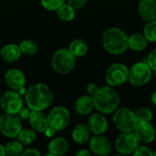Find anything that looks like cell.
I'll return each instance as SVG.
<instances>
[{
    "instance_id": "obj_1",
    "label": "cell",
    "mask_w": 156,
    "mask_h": 156,
    "mask_svg": "<svg viewBox=\"0 0 156 156\" xmlns=\"http://www.w3.org/2000/svg\"><path fill=\"white\" fill-rule=\"evenodd\" d=\"M53 92L46 84L38 83L31 86L25 94L27 107L31 111H43L53 101Z\"/></svg>"
},
{
    "instance_id": "obj_2",
    "label": "cell",
    "mask_w": 156,
    "mask_h": 156,
    "mask_svg": "<svg viewBox=\"0 0 156 156\" xmlns=\"http://www.w3.org/2000/svg\"><path fill=\"white\" fill-rule=\"evenodd\" d=\"M92 98L95 109L105 114L114 112L120 105V95L112 86L100 88Z\"/></svg>"
},
{
    "instance_id": "obj_3",
    "label": "cell",
    "mask_w": 156,
    "mask_h": 156,
    "mask_svg": "<svg viewBox=\"0 0 156 156\" xmlns=\"http://www.w3.org/2000/svg\"><path fill=\"white\" fill-rule=\"evenodd\" d=\"M102 45L106 51L113 55H120L128 49V36L122 29L111 27L102 36Z\"/></svg>"
},
{
    "instance_id": "obj_4",
    "label": "cell",
    "mask_w": 156,
    "mask_h": 156,
    "mask_svg": "<svg viewBox=\"0 0 156 156\" xmlns=\"http://www.w3.org/2000/svg\"><path fill=\"white\" fill-rule=\"evenodd\" d=\"M51 65L54 70L58 74H68L74 69L76 58L71 54L69 48H60L54 53Z\"/></svg>"
},
{
    "instance_id": "obj_5",
    "label": "cell",
    "mask_w": 156,
    "mask_h": 156,
    "mask_svg": "<svg viewBox=\"0 0 156 156\" xmlns=\"http://www.w3.org/2000/svg\"><path fill=\"white\" fill-rule=\"evenodd\" d=\"M113 122L117 129L122 133L133 132L138 124L135 112L128 108H118L114 112Z\"/></svg>"
},
{
    "instance_id": "obj_6",
    "label": "cell",
    "mask_w": 156,
    "mask_h": 156,
    "mask_svg": "<svg viewBox=\"0 0 156 156\" xmlns=\"http://www.w3.org/2000/svg\"><path fill=\"white\" fill-rule=\"evenodd\" d=\"M152 69L147 62H138L132 66L129 69L128 80L133 86H144L152 79Z\"/></svg>"
},
{
    "instance_id": "obj_7",
    "label": "cell",
    "mask_w": 156,
    "mask_h": 156,
    "mask_svg": "<svg viewBox=\"0 0 156 156\" xmlns=\"http://www.w3.org/2000/svg\"><path fill=\"white\" fill-rule=\"evenodd\" d=\"M22 129L21 120L16 114L4 113L0 115V132L8 138H15Z\"/></svg>"
},
{
    "instance_id": "obj_8",
    "label": "cell",
    "mask_w": 156,
    "mask_h": 156,
    "mask_svg": "<svg viewBox=\"0 0 156 156\" xmlns=\"http://www.w3.org/2000/svg\"><path fill=\"white\" fill-rule=\"evenodd\" d=\"M129 69L122 63H114L107 69L106 82L109 86L117 87L124 84L128 80Z\"/></svg>"
},
{
    "instance_id": "obj_9",
    "label": "cell",
    "mask_w": 156,
    "mask_h": 156,
    "mask_svg": "<svg viewBox=\"0 0 156 156\" xmlns=\"http://www.w3.org/2000/svg\"><path fill=\"white\" fill-rule=\"evenodd\" d=\"M48 125L54 128L57 132L65 129L70 120V114L68 109L63 106L54 107L48 114Z\"/></svg>"
},
{
    "instance_id": "obj_10",
    "label": "cell",
    "mask_w": 156,
    "mask_h": 156,
    "mask_svg": "<svg viewBox=\"0 0 156 156\" xmlns=\"http://www.w3.org/2000/svg\"><path fill=\"white\" fill-rule=\"evenodd\" d=\"M138 146L139 140L133 132L122 133L115 141L116 151L121 154H133V152Z\"/></svg>"
},
{
    "instance_id": "obj_11",
    "label": "cell",
    "mask_w": 156,
    "mask_h": 156,
    "mask_svg": "<svg viewBox=\"0 0 156 156\" xmlns=\"http://www.w3.org/2000/svg\"><path fill=\"white\" fill-rule=\"evenodd\" d=\"M0 106L5 113L16 114L23 107V100L18 92L7 90L0 98Z\"/></svg>"
},
{
    "instance_id": "obj_12",
    "label": "cell",
    "mask_w": 156,
    "mask_h": 156,
    "mask_svg": "<svg viewBox=\"0 0 156 156\" xmlns=\"http://www.w3.org/2000/svg\"><path fill=\"white\" fill-rule=\"evenodd\" d=\"M90 149L96 155H109L112 152V144L102 134H94L90 138Z\"/></svg>"
},
{
    "instance_id": "obj_13",
    "label": "cell",
    "mask_w": 156,
    "mask_h": 156,
    "mask_svg": "<svg viewBox=\"0 0 156 156\" xmlns=\"http://www.w3.org/2000/svg\"><path fill=\"white\" fill-rule=\"evenodd\" d=\"M5 84L14 90H18L19 89L25 87L27 79L25 74L17 69H12L5 72Z\"/></svg>"
},
{
    "instance_id": "obj_14",
    "label": "cell",
    "mask_w": 156,
    "mask_h": 156,
    "mask_svg": "<svg viewBox=\"0 0 156 156\" xmlns=\"http://www.w3.org/2000/svg\"><path fill=\"white\" fill-rule=\"evenodd\" d=\"M133 132L139 142L151 144L155 139V129L150 122H138Z\"/></svg>"
},
{
    "instance_id": "obj_15",
    "label": "cell",
    "mask_w": 156,
    "mask_h": 156,
    "mask_svg": "<svg viewBox=\"0 0 156 156\" xmlns=\"http://www.w3.org/2000/svg\"><path fill=\"white\" fill-rule=\"evenodd\" d=\"M138 12L141 18L146 22L156 19V1L140 0L138 5Z\"/></svg>"
},
{
    "instance_id": "obj_16",
    "label": "cell",
    "mask_w": 156,
    "mask_h": 156,
    "mask_svg": "<svg viewBox=\"0 0 156 156\" xmlns=\"http://www.w3.org/2000/svg\"><path fill=\"white\" fill-rule=\"evenodd\" d=\"M28 121L32 129L37 133H44L49 126L48 117L42 112V111H31Z\"/></svg>"
},
{
    "instance_id": "obj_17",
    "label": "cell",
    "mask_w": 156,
    "mask_h": 156,
    "mask_svg": "<svg viewBox=\"0 0 156 156\" xmlns=\"http://www.w3.org/2000/svg\"><path fill=\"white\" fill-rule=\"evenodd\" d=\"M88 126L90 130V133L94 134H103L108 129V122L103 115L100 113H94L89 118Z\"/></svg>"
},
{
    "instance_id": "obj_18",
    "label": "cell",
    "mask_w": 156,
    "mask_h": 156,
    "mask_svg": "<svg viewBox=\"0 0 156 156\" xmlns=\"http://www.w3.org/2000/svg\"><path fill=\"white\" fill-rule=\"evenodd\" d=\"M69 147V142L63 137H58L53 139L48 147V154L50 156H60L65 154Z\"/></svg>"
},
{
    "instance_id": "obj_19",
    "label": "cell",
    "mask_w": 156,
    "mask_h": 156,
    "mask_svg": "<svg viewBox=\"0 0 156 156\" xmlns=\"http://www.w3.org/2000/svg\"><path fill=\"white\" fill-rule=\"evenodd\" d=\"M20 48L16 44H7L4 46L0 51L1 58L6 63H14L19 59L21 56Z\"/></svg>"
},
{
    "instance_id": "obj_20",
    "label": "cell",
    "mask_w": 156,
    "mask_h": 156,
    "mask_svg": "<svg viewBox=\"0 0 156 156\" xmlns=\"http://www.w3.org/2000/svg\"><path fill=\"white\" fill-rule=\"evenodd\" d=\"M93 98L90 95H83L75 102V111L80 115H88L94 109Z\"/></svg>"
},
{
    "instance_id": "obj_21",
    "label": "cell",
    "mask_w": 156,
    "mask_h": 156,
    "mask_svg": "<svg viewBox=\"0 0 156 156\" xmlns=\"http://www.w3.org/2000/svg\"><path fill=\"white\" fill-rule=\"evenodd\" d=\"M72 140L78 144H84L90 141V130L88 125L79 123L72 130Z\"/></svg>"
},
{
    "instance_id": "obj_22",
    "label": "cell",
    "mask_w": 156,
    "mask_h": 156,
    "mask_svg": "<svg viewBox=\"0 0 156 156\" xmlns=\"http://www.w3.org/2000/svg\"><path fill=\"white\" fill-rule=\"evenodd\" d=\"M148 40L144 34H133L128 37V47L134 51H142L147 47Z\"/></svg>"
},
{
    "instance_id": "obj_23",
    "label": "cell",
    "mask_w": 156,
    "mask_h": 156,
    "mask_svg": "<svg viewBox=\"0 0 156 156\" xmlns=\"http://www.w3.org/2000/svg\"><path fill=\"white\" fill-rule=\"evenodd\" d=\"M69 50L75 58H80L87 54L88 45L82 39H75L69 44Z\"/></svg>"
},
{
    "instance_id": "obj_24",
    "label": "cell",
    "mask_w": 156,
    "mask_h": 156,
    "mask_svg": "<svg viewBox=\"0 0 156 156\" xmlns=\"http://www.w3.org/2000/svg\"><path fill=\"white\" fill-rule=\"evenodd\" d=\"M75 10L76 9L73 8L70 5H69L68 3L67 4L64 3L56 10V12L59 19L68 22V21H71L75 17L76 15Z\"/></svg>"
},
{
    "instance_id": "obj_25",
    "label": "cell",
    "mask_w": 156,
    "mask_h": 156,
    "mask_svg": "<svg viewBox=\"0 0 156 156\" xmlns=\"http://www.w3.org/2000/svg\"><path fill=\"white\" fill-rule=\"evenodd\" d=\"M37 139L36 131L33 129H21L16 135V140L23 145H29Z\"/></svg>"
},
{
    "instance_id": "obj_26",
    "label": "cell",
    "mask_w": 156,
    "mask_h": 156,
    "mask_svg": "<svg viewBox=\"0 0 156 156\" xmlns=\"http://www.w3.org/2000/svg\"><path fill=\"white\" fill-rule=\"evenodd\" d=\"M5 155L18 156L22 154L24 151V147L23 144L19 143L17 140L11 141L5 145Z\"/></svg>"
},
{
    "instance_id": "obj_27",
    "label": "cell",
    "mask_w": 156,
    "mask_h": 156,
    "mask_svg": "<svg viewBox=\"0 0 156 156\" xmlns=\"http://www.w3.org/2000/svg\"><path fill=\"white\" fill-rule=\"evenodd\" d=\"M18 47L20 48L21 53L23 55H25V56L34 55L37 51V44L33 40H31V39L23 40L22 42H20V44L18 45Z\"/></svg>"
},
{
    "instance_id": "obj_28",
    "label": "cell",
    "mask_w": 156,
    "mask_h": 156,
    "mask_svg": "<svg viewBox=\"0 0 156 156\" xmlns=\"http://www.w3.org/2000/svg\"><path fill=\"white\" fill-rule=\"evenodd\" d=\"M144 36L150 42H156V19L148 21L144 27Z\"/></svg>"
},
{
    "instance_id": "obj_29",
    "label": "cell",
    "mask_w": 156,
    "mask_h": 156,
    "mask_svg": "<svg viewBox=\"0 0 156 156\" xmlns=\"http://www.w3.org/2000/svg\"><path fill=\"white\" fill-rule=\"evenodd\" d=\"M135 116L138 122H150L153 119V112L148 108H140L136 111Z\"/></svg>"
},
{
    "instance_id": "obj_30",
    "label": "cell",
    "mask_w": 156,
    "mask_h": 156,
    "mask_svg": "<svg viewBox=\"0 0 156 156\" xmlns=\"http://www.w3.org/2000/svg\"><path fill=\"white\" fill-rule=\"evenodd\" d=\"M40 3L47 10L56 11L61 5L65 3V0H40Z\"/></svg>"
},
{
    "instance_id": "obj_31",
    "label": "cell",
    "mask_w": 156,
    "mask_h": 156,
    "mask_svg": "<svg viewBox=\"0 0 156 156\" xmlns=\"http://www.w3.org/2000/svg\"><path fill=\"white\" fill-rule=\"evenodd\" d=\"M133 154L134 156H154V152L146 146H138Z\"/></svg>"
},
{
    "instance_id": "obj_32",
    "label": "cell",
    "mask_w": 156,
    "mask_h": 156,
    "mask_svg": "<svg viewBox=\"0 0 156 156\" xmlns=\"http://www.w3.org/2000/svg\"><path fill=\"white\" fill-rule=\"evenodd\" d=\"M146 62L149 65V67L152 69V70L156 71V48H154V50H152L150 52V54L148 55Z\"/></svg>"
},
{
    "instance_id": "obj_33",
    "label": "cell",
    "mask_w": 156,
    "mask_h": 156,
    "mask_svg": "<svg viewBox=\"0 0 156 156\" xmlns=\"http://www.w3.org/2000/svg\"><path fill=\"white\" fill-rule=\"evenodd\" d=\"M30 112H31V110H30L29 108H24V107H22V108L18 111V112L16 113V116H17L20 120H23V121L28 120L29 115H30Z\"/></svg>"
},
{
    "instance_id": "obj_34",
    "label": "cell",
    "mask_w": 156,
    "mask_h": 156,
    "mask_svg": "<svg viewBox=\"0 0 156 156\" xmlns=\"http://www.w3.org/2000/svg\"><path fill=\"white\" fill-rule=\"evenodd\" d=\"M87 2L88 0H68V4L70 5L75 9H80L83 7Z\"/></svg>"
},
{
    "instance_id": "obj_35",
    "label": "cell",
    "mask_w": 156,
    "mask_h": 156,
    "mask_svg": "<svg viewBox=\"0 0 156 156\" xmlns=\"http://www.w3.org/2000/svg\"><path fill=\"white\" fill-rule=\"evenodd\" d=\"M99 89H100V88L98 87V85H97L96 83L91 82V83L88 84V86H87V92H88L89 95H90V96L93 97V96L96 94V92L98 91Z\"/></svg>"
},
{
    "instance_id": "obj_36",
    "label": "cell",
    "mask_w": 156,
    "mask_h": 156,
    "mask_svg": "<svg viewBox=\"0 0 156 156\" xmlns=\"http://www.w3.org/2000/svg\"><path fill=\"white\" fill-rule=\"evenodd\" d=\"M23 156H40L41 154L37 150V149H34V148H30V149H27L25 151H23L22 154Z\"/></svg>"
},
{
    "instance_id": "obj_37",
    "label": "cell",
    "mask_w": 156,
    "mask_h": 156,
    "mask_svg": "<svg viewBox=\"0 0 156 156\" xmlns=\"http://www.w3.org/2000/svg\"><path fill=\"white\" fill-rule=\"evenodd\" d=\"M56 132H57V131H56L54 128H52V127L48 126V127L46 129V131H45L44 133H45V134H46V136H47V137L51 138V137H53V136L56 134Z\"/></svg>"
},
{
    "instance_id": "obj_38",
    "label": "cell",
    "mask_w": 156,
    "mask_h": 156,
    "mask_svg": "<svg viewBox=\"0 0 156 156\" xmlns=\"http://www.w3.org/2000/svg\"><path fill=\"white\" fill-rule=\"evenodd\" d=\"M90 154H91V153L89 152L88 150H85V149L80 150V151H79V152L76 154V155L77 156H90Z\"/></svg>"
},
{
    "instance_id": "obj_39",
    "label": "cell",
    "mask_w": 156,
    "mask_h": 156,
    "mask_svg": "<svg viewBox=\"0 0 156 156\" xmlns=\"http://www.w3.org/2000/svg\"><path fill=\"white\" fill-rule=\"evenodd\" d=\"M5 155V146L0 144V156Z\"/></svg>"
},
{
    "instance_id": "obj_40",
    "label": "cell",
    "mask_w": 156,
    "mask_h": 156,
    "mask_svg": "<svg viewBox=\"0 0 156 156\" xmlns=\"http://www.w3.org/2000/svg\"><path fill=\"white\" fill-rule=\"evenodd\" d=\"M151 100H152V102H153L154 105H156V91H154V92L152 94Z\"/></svg>"
},
{
    "instance_id": "obj_41",
    "label": "cell",
    "mask_w": 156,
    "mask_h": 156,
    "mask_svg": "<svg viewBox=\"0 0 156 156\" xmlns=\"http://www.w3.org/2000/svg\"><path fill=\"white\" fill-rule=\"evenodd\" d=\"M154 156H156V149H155V151L154 152Z\"/></svg>"
}]
</instances>
